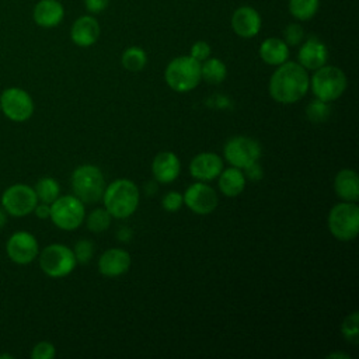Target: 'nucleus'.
Returning <instances> with one entry per match:
<instances>
[{"instance_id": "obj_1", "label": "nucleus", "mask_w": 359, "mask_h": 359, "mask_svg": "<svg viewBox=\"0 0 359 359\" xmlns=\"http://www.w3.org/2000/svg\"><path fill=\"white\" fill-rule=\"evenodd\" d=\"M310 87L307 70L296 62H285L278 66L269 79V94L280 104L300 101Z\"/></svg>"}, {"instance_id": "obj_2", "label": "nucleus", "mask_w": 359, "mask_h": 359, "mask_svg": "<svg viewBox=\"0 0 359 359\" xmlns=\"http://www.w3.org/2000/svg\"><path fill=\"white\" fill-rule=\"evenodd\" d=\"M102 201L111 217L126 219L137 209L139 189L130 180L119 178L105 188Z\"/></svg>"}, {"instance_id": "obj_3", "label": "nucleus", "mask_w": 359, "mask_h": 359, "mask_svg": "<svg viewBox=\"0 0 359 359\" xmlns=\"http://www.w3.org/2000/svg\"><path fill=\"white\" fill-rule=\"evenodd\" d=\"M164 80L174 91L188 93L202 80L201 63L189 55L177 56L167 65L164 70Z\"/></svg>"}, {"instance_id": "obj_4", "label": "nucleus", "mask_w": 359, "mask_h": 359, "mask_svg": "<svg viewBox=\"0 0 359 359\" xmlns=\"http://www.w3.org/2000/svg\"><path fill=\"white\" fill-rule=\"evenodd\" d=\"M72 188L74 196L83 203H97L102 199L105 191L104 174L97 165H79L72 174Z\"/></svg>"}, {"instance_id": "obj_5", "label": "nucleus", "mask_w": 359, "mask_h": 359, "mask_svg": "<svg viewBox=\"0 0 359 359\" xmlns=\"http://www.w3.org/2000/svg\"><path fill=\"white\" fill-rule=\"evenodd\" d=\"M348 80L345 73L337 66H321L314 70L310 87L316 98L330 102L339 98L346 90Z\"/></svg>"}, {"instance_id": "obj_6", "label": "nucleus", "mask_w": 359, "mask_h": 359, "mask_svg": "<svg viewBox=\"0 0 359 359\" xmlns=\"http://www.w3.org/2000/svg\"><path fill=\"white\" fill-rule=\"evenodd\" d=\"M328 229L341 241L353 240L359 231L358 205L355 202H341L332 206L328 213Z\"/></svg>"}, {"instance_id": "obj_7", "label": "nucleus", "mask_w": 359, "mask_h": 359, "mask_svg": "<svg viewBox=\"0 0 359 359\" xmlns=\"http://www.w3.org/2000/svg\"><path fill=\"white\" fill-rule=\"evenodd\" d=\"M38 255L42 272L50 278L67 276L77 264L73 250L65 244H49Z\"/></svg>"}, {"instance_id": "obj_8", "label": "nucleus", "mask_w": 359, "mask_h": 359, "mask_svg": "<svg viewBox=\"0 0 359 359\" xmlns=\"http://www.w3.org/2000/svg\"><path fill=\"white\" fill-rule=\"evenodd\" d=\"M50 220L62 230L70 231L80 227L86 217L84 203L74 195L57 196L50 203Z\"/></svg>"}, {"instance_id": "obj_9", "label": "nucleus", "mask_w": 359, "mask_h": 359, "mask_svg": "<svg viewBox=\"0 0 359 359\" xmlns=\"http://www.w3.org/2000/svg\"><path fill=\"white\" fill-rule=\"evenodd\" d=\"M0 202L7 215L13 217H24L34 212L38 198L32 187L27 184H14L3 191Z\"/></svg>"}, {"instance_id": "obj_10", "label": "nucleus", "mask_w": 359, "mask_h": 359, "mask_svg": "<svg viewBox=\"0 0 359 359\" xmlns=\"http://www.w3.org/2000/svg\"><path fill=\"white\" fill-rule=\"evenodd\" d=\"M32 97L20 87H8L0 94V111L13 122H25L34 114Z\"/></svg>"}, {"instance_id": "obj_11", "label": "nucleus", "mask_w": 359, "mask_h": 359, "mask_svg": "<svg viewBox=\"0 0 359 359\" xmlns=\"http://www.w3.org/2000/svg\"><path fill=\"white\" fill-rule=\"evenodd\" d=\"M224 158L237 168H245L257 163L261 157V146L257 140L247 136L231 137L223 149Z\"/></svg>"}, {"instance_id": "obj_12", "label": "nucleus", "mask_w": 359, "mask_h": 359, "mask_svg": "<svg viewBox=\"0 0 359 359\" xmlns=\"http://www.w3.org/2000/svg\"><path fill=\"white\" fill-rule=\"evenodd\" d=\"M6 252L13 262L18 265H27L38 258L39 245L34 234L25 230H20L8 237L6 243Z\"/></svg>"}, {"instance_id": "obj_13", "label": "nucleus", "mask_w": 359, "mask_h": 359, "mask_svg": "<svg viewBox=\"0 0 359 359\" xmlns=\"http://www.w3.org/2000/svg\"><path fill=\"white\" fill-rule=\"evenodd\" d=\"M182 199L184 203L196 215H209L219 203L216 191L203 181L189 185Z\"/></svg>"}, {"instance_id": "obj_14", "label": "nucleus", "mask_w": 359, "mask_h": 359, "mask_svg": "<svg viewBox=\"0 0 359 359\" xmlns=\"http://www.w3.org/2000/svg\"><path fill=\"white\" fill-rule=\"evenodd\" d=\"M231 29L240 38H252L261 29V15L259 13L251 6H240L231 14Z\"/></svg>"}, {"instance_id": "obj_15", "label": "nucleus", "mask_w": 359, "mask_h": 359, "mask_svg": "<svg viewBox=\"0 0 359 359\" xmlns=\"http://www.w3.org/2000/svg\"><path fill=\"white\" fill-rule=\"evenodd\" d=\"M297 63L306 70H316L324 66L328 60V49L323 41L316 36L306 39L297 52Z\"/></svg>"}, {"instance_id": "obj_16", "label": "nucleus", "mask_w": 359, "mask_h": 359, "mask_svg": "<svg viewBox=\"0 0 359 359\" xmlns=\"http://www.w3.org/2000/svg\"><path fill=\"white\" fill-rule=\"evenodd\" d=\"M223 170V160L216 153H199L189 163V172L195 180L212 181Z\"/></svg>"}, {"instance_id": "obj_17", "label": "nucleus", "mask_w": 359, "mask_h": 359, "mask_svg": "<svg viewBox=\"0 0 359 359\" xmlns=\"http://www.w3.org/2000/svg\"><path fill=\"white\" fill-rule=\"evenodd\" d=\"M100 34V24L93 15L79 17L70 28V38L73 43L80 48H88L94 45L98 41Z\"/></svg>"}, {"instance_id": "obj_18", "label": "nucleus", "mask_w": 359, "mask_h": 359, "mask_svg": "<svg viewBox=\"0 0 359 359\" xmlns=\"http://www.w3.org/2000/svg\"><path fill=\"white\" fill-rule=\"evenodd\" d=\"M130 266V255L122 248L107 250L98 259V271L104 276L115 278L128 272Z\"/></svg>"}, {"instance_id": "obj_19", "label": "nucleus", "mask_w": 359, "mask_h": 359, "mask_svg": "<svg viewBox=\"0 0 359 359\" xmlns=\"http://www.w3.org/2000/svg\"><path fill=\"white\" fill-rule=\"evenodd\" d=\"M181 171V163L175 153L172 151H161L156 154L151 163V172L156 181L168 184L177 180Z\"/></svg>"}, {"instance_id": "obj_20", "label": "nucleus", "mask_w": 359, "mask_h": 359, "mask_svg": "<svg viewBox=\"0 0 359 359\" xmlns=\"http://www.w3.org/2000/svg\"><path fill=\"white\" fill-rule=\"evenodd\" d=\"M65 17L63 4L59 0H39L34 6L32 18L41 28L57 27Z\"/></svg>"}, {"instance_id": "obj_21", "label": "nucleus", "mask_w": 359, "mask_h": 359, "mask_svg": "<svg viewBox=\"0 0 359 359\" xmlns=\"http://www.w3.org/2000/svg\"><path fill=\"white\" fill-rule=\"evenodd\" d=\"M335 194L345 202H356L359 199V178L351 168L341 170L334 180Z\"/></svg>"}, {"instance_id": "obj_22", "label": "nucleus", "mask_w": 359, "mask_h": 359, "mask_svg": "<svg viewBox=\"0 0 359 359\" xmlns=\"http://www.w3.org/2000/svg\"><path fill=\"white\" fill-rule=\"evenodd\" d=\"M259 56L266 65L279 66L287 60L289 46L283 39L271 36L264 39L259 45Z\"/></svg>"}, {"instance_id": "obj_23", "label": "nucleus", "mask_w": 359, "mask_h": 359, "mask_svg": "<svg viewBox=\"0 0 359 359\" xmlns=\"http://www.w3.org/2000/svg\"><path fill=\"white\" fill-rule=\"evenodd\" d=\"M245 181L247 180L244 172L237 167L222 170V172L219 174V188L223 195L230 198L237 196L244 191Z\"/></svg>"}, {"instance_id": "obj_24", "label": "nucleus", "mask_w": 359, "mask_h": 359, "mask_svg": "<svg viewBox=\"0 0 359 359\" xmlns=\"http://www.w3.org/2000/svg\"><path fill=\"white\" fill-rule=\"evenodd\" d=\"M227 76L226 65L217 57H208L201 63V77L209 84H219Z\"/></svg>"}, {"instance_id": "obj_25", "label": "nucleus", "mask_w": 359, "mask_h": 359, "mask_svg": "<svg viewBox=\"0 0 359 359\" xmlns=\"http://www.w3.org/2000/svg\"><path fill=\"white\" fill-rule=\"evenodd\" d=\"M320 7V0H289L287 8L297 21L311 20Z\"/></svg>"}, {"instance_id": "obj_26", "label": "nucleus", "mask_w": 359, "mask_h": 359, "mask_svg": "<svg viewBox=\"0 0 359 359\" xmlns=\"http://www.w3.org/2000/svg\"><path fill=\"white\" fill-rule=\"evenodd\" d=\"M34 191L36 194L38 202H45V203H52L60 194V187L59 182L52 178V177H42L36 181Z\"/></svg>"}, {"instance_id": "obj_27", "label": "nucleus", "mask_w": 359, "mask_h": 359, "mask_svg": "<svg viewBox=\"0 0 359 359\" xmlns=\"http://www.w3.org/2000/svg\"><path fill=\"white\" fill-rule=\"evenodd\" d=\"M121 63L129 72H140L147 63V55L140 46H129L123 50Z\"/></svg>"}, {"instance_id": "obj_28", "label": "nucleus", "mask_w": 359, "mask_h": 359, "mask_svg": "<svg viewBox=\"0 0 359 359\" xmlns=\"http://www.w3.org/2000/svg\"><path fill=\"white\" fill-rule=\"evenodd\" d=\"M111 224V215L105 208L94 209L87 217V229L93 233L105 231Z\"/></svg>"}, {"instance_id": "obj_29", "label": "nucleus", "mask_w": 359, "mask_h": 359, "mask_svg": "<svg viewBox=\"0 0 359 359\" xmlns=\"http://www.w3.org/2000/svg\"><path fill=\"white\" fill-rule=\"evenodd\" d=\"M330 114H331V108H330L328 102L321 101L318 98L311 101L306 108V115H307L309 121L313 123L325 122L330 118Z\"/></svg>"}, {"instance_id": "obj_30", "label": "nucleus", "mask_w": 359, "mask_h": 359, "mask_svg": "<svg viewBox=\"0 0 359 359\" xmlns=\"http://www.w3.org/2000/svg\"><path fill=\"white\" fill-rule=\"evenodd\" d=\"M304 38V29L300 24L292 22L287 24L285 31H283V41L286 42L287 46H296L303 42Z\"/></svg>"}, {"instance_id": "obj_31", "label": "nucleus", "mask_w": 359, "mask_h": 359, "mask_svg": "<svg viewBox=\"0 0 359 359\" xmlns=\"http://www.w3.org/2000/svg\"><path fill=\"white\" fill-rule=\"evenodd\" d=\"M359 313L353 311L352 314H349L348 317H345L344 323H342V334L345 335L346 339L356 342L358 341V334H359Z\"/></svg>"}, {"instance_id": "obj_32", "label": "nucleus", "mask_w": 359, "mask_h": 359, "mask_svg": "<svg viewBox=\"0 0 359 359\" xmlns=\"http://www.w3.org/2000/svg\"><path fill=\"white\" fill-rule=\"evenodd\" d=\"M73 254L79 264H87L94 254V244L90 240H79L74 244Z\"/></svg>"}, {"instance_id": "obj_33", "label": "nucleus", "mask_w": 359, "mask_h": 359, "mask_svg": "<svg viewBox=\"0 0 359 359\" xmlns=\"http://www.w3.org/2000/svg\"><path fill=\"white\" fill-rule=\"evenodd\" d=\"M55 355H56L55 345L48 341H41L35 344L31 352L32 359H52Z\"/></svg>"}, {"instance_id": "obj_34", "label": "nucleus", "mask_w": 359, "mask_h": 359, "mask_svg": "<svg viewBox=\"0 0 359 359\" xmlns=\"http://www.w3.org/2000/svg\"><path fill=\"white\" fill-rule=\"evenodd\" d=\"M210 45L206 41H196L192 46H191V52L189 56L194 57L195 60H198L199 63H202L203 60H206L208 57H210Z\"/></svg>"}, {"instance_id": "obj_35", "label": "nucleus", "mask_w": 359, "mask_h": 359, "mask_svg": "<svg viewBox=\"0 0 359 359\" xmlns=\"http://www.w3.org/2000/svg\"><path fill=\"white\" fill-rule=\"evenodd\" d=\"M184 203V199H182V195L180 192H175V191H171L168 194H165L163 196V201H161V205H163V209L167 210V212H177Z\"/></svg>"}, {"instance_id": "obj_36", "label": "nucleus", "mask_w": 359, "mask_h": 359, "mask_svg": "<svg viewBox=\"0 0 359 359\" xmlns=\"http://www.w3.org/2000/svg\"><path fill=\"white\" fill-rule=\"evenodd\" d=\"M109 4V0H84L86 10L90 14H100L102 13Z\"/></svg>"}, {"instance_id": "obj_37", "label": "nucleus", "mask_w": 359, "mask_h": 359, "mask_svg": "<svg viewBox=\"0 0 359 359\" xmlns=\"http://www.w3.org/2000/svg\"><path fill=\"white\" fill-rule=\"evenodd\" d=\"M244 170H245V174H244V175H245L248 180H251V181H259V180L262 178V175H264L261 165L257 164V163H252L251 165L245 167Z\"/></svg>"}, {"instance_id": "obj_38", "label": "nucleus", "mask_w": 359, "mask_h": 359, "mask_svg": "<svg viewBox=\"0 0 359 359\" xmlns=\"http://www.w3.org/2000/svg\"><path fill=\"white\" fill-rule=\"evenodd\" d=\"M34 213L38 219H49L50 216V205L45 202H38L34 208Z\"/></svg>"}, {"instance_id": "obj_39", "label": "nucleus", "mask_w": 359, "mask_h": 359, "mask_svg": "<svg viewBox=\"0 0 359 359\" xmlns=\"http://www.w3.org/2000/svg\"><path fill=\"white\" fill-rule=\"evenodd\" d=\"M6 223H7V213L3 208H0V229H3Z\"/></svg>"}, {"instance_id": "obj_40", "label": "nucleus", "mask_w": 359, "mask_h": 359, "mask_svg": "<svg viewBox=\"0 0 359 359\" xmlns=\"http://www.w3.org/2000/svg\"><path fill=\"white\" fill-rule=\"evenodd\" d=\"M328 358H344V359H349V355H346V353H331V355H328Z\"/></svg>"}]
</instances>
